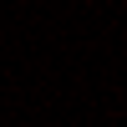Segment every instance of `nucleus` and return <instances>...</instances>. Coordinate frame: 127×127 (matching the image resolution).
I'll list each match as a JSON object with an SVG mask.
<instances>
[]
</instances>
